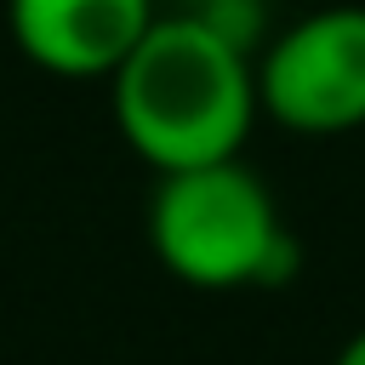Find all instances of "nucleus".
<instances>
[{
  "label": "nucleus",
  "mask_w": 365,
  "mask_h": 365,
  "mask_svg": "<svg viewBox=\"0 0 365 365\" xmlns=\"http://www.w3.org/2000/svg\"><path fill=\"white\" fill-rule=\"evenodd\" d=\"M125 148L154 171L234 160L257 120V63L211 17H154L108 74Z\"/></svg>",
  "instance_id": "f257e3e1"
},
{
  "label": "nucleus",
  "mask_w": 365,
  "mask_h": 365,
  "mask_svg": "<svg viewBox=\"0 0 365 365\" xmlns=\"http://www.w3.org/2000/svg\"><path fill=\"white\" fill-rule=\"evenodd\" d=\"M148 245L160 268L194 291L279 285L297 268V245L279 222L274 194L234 160L160 171L148 200Z\"/></svg>",
  "instance_id": "f03ea898"
},
{
  "label": "nucleus",
  "mask_w": 365,
  "mask_h": 365,
  "mask_svg": "<svg viewBox=\"0 0 365 365\" xmlns=\"http://www.w3.org/2000/svg\"><path fill=\"white\" fill-rule=\"evenodd\" d=\"M257 108L302 137L365 125V6H319L297 17L257 63Z\"/></svg>",
  "instance_id": "7ed1b4c3"
},
{
  "label": "nucleus",
  "mask_w": 365,
  "mask_h": 365,
  "mask_svg": "<svg viewBox=\"0 0 365 365\" xmlns=\"http://www.w3.org/2000/svg\"><path fill=\"white\" fill-rule=\"evenodd\" d=\"M154 17V0H6L17 51L57 80H108Z\"/></svg>",
  "instance_id": "20e7f679"
},
{
  "label": "nucleus",
  "mask_w": 365,
  "mask_h": 365,
  "mask_svg": "<svg viewBox=\"0 0 365 365\" xmlns=\"http://www.w3.org/2000/svg\"><path fill=\"white\" fill-rule=\"evenodd\" d=\"M331 365H365V331H354V336L342 342V354H336Z\"/></svg>",
  "instance_id": "39448f33"
}]
</instances>
